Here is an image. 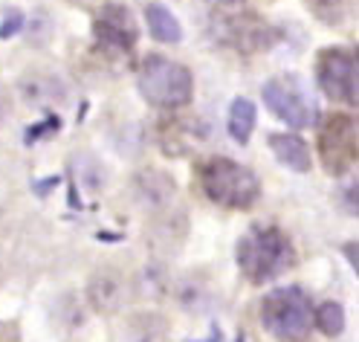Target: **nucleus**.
<instances>
[{"label":"nucleus","instance_id":"nucleus-1","mask_svg":"<svg viewBox=\"0 0 359 342\" xmlns=\"http://www.w3.org/2000/svg\"><path fill=\"white\" fill-rule=\"evenodd\" d=\"M235 261L250 284H266L284 276L287 270H293L299 256L290 235L281 232L278 226H252L238 241Z\"/></svg>","mask_w":359,"mask_h":342},{"label":"nucleus","instance_id":"nucleus-2","mask_svg":"<svg viewBox=\"0 0 359 342\" xmlns=\"http://www.w3.org/2000/svg\"><path fill=\"white\" fill-rule=\"evenodd\" d=\"M197 186L209 203L220 209L246 212L261 197V180L252 169H246L229 157H209L197 166Z\"/></svg>","mask_w":359,"mask_h":342},{"label":"nucleus","instance_id":"nucleus-3","mask_svg":"<svg viewBox=\"0 0 359 342\" xmlns=\"http://www.w3.org/2000/svg\"><path fill=\"white\" fill-rule=\"evenodd\" d=\"M140 93L154 107H186L194 96V76L186 64L165 55H148L140 67Z\"/></svg>","mask_w":359,"mask_h":342},{"label":"nucleus","instance_id":"nucleus-4","mask_svg":"<svg viewBox=\"0 0 359 342\" xmlns=\"http://www.w3.org/2000/svg\"><path fill=\"white\" fill-rule=\"evenodd\" d=\"M261 325L276 339H302L313 328V305L310 296L299 287H276L261 299Z\"/></svg>","mask_w":359,"mask_h":342},{"label":"nucleus","instance_id":"nucleus-5","mask_svg":"<svg viewBox=\"0 0 359 342\" xmlns=\"http://www.w3.org/2000/svg\"><path fill=\"white\" fill-rule=\"evenodd\" d=\"M316 148H319V159L327 174L342 177L356 166V122L348 113H330L325 117V122L319 125L316 133Z\"/></svg>","mask_w":359,"mask_h":342},{"label":"nucleus","instance_id":"nucleus-6","mask_svg":"<svg viewBox=\"0 0 359 342\" xmlns=\"http://www.w3.org/2000/svg\"><path fill=\"white\" fill-rule=\"evenodd\" d=\"M316 81L333 102L356 105V58L345 47H327L316 58Z\"/></svg>","mask_w":359,"mask_h":342},{"label":"nucleus","instance_id":"nucleus-7","mask_svg":"<svg viewBox=\"0 0 359 342\" xmlns=\"http://www.w3.org/2000/svg\"><path fill=\"white\" fill-rule=\"evenodd\" d=\"M261 96H264V105L290 128H310L313 119H316V107H313V102L307 99V93L293 76L269 79L261 90Z\"/></svg>","mask_w":359,"mask_h":342},{"label":"nucleus","instance_id":"nucleus-8","mask_svg":"<svg viewBox=\"0 0 359 342\" xmlns=\"http://www.w3.org/2000/svg\"><path fill=\"white\" fill-rule=\"evenodd\" d=\"M217 38L241 55H255L261 50L273 47L278 41V32L269 27L264 18L250 15V12H238V15L223 18L217 24Z\"/></svg>","mask_w":359,"mask_h":342},{"label":"nucleus","instance_id":"nucleus-9","mask_svg":"<svg viewBox=\"0 0 359 342\" xmlns=\"http://www.w3.org/2000/svg\"><path fill=\"white\" fill-rule=\"evenodd\" d=\"M18 93L29 107H55L67 102V87L55 73L29 70L18 79Z\"/></svg>","mask_w":359,"mask_h":342},{"label":"nucleus","instance_id":"nucleus-10","mask_svg":"<svg viewBox=\"0 0 359 342\" xmlns=\"http://www.w3.org/2000/svg\"><path fill=\"white\" fill-rule=\"evenodd\" d=\"M125 296H128V282L114 267L96 270L87 282V299L99 313H116L125 305Z\"/></svg>","mask_w":359,"mask_h":342},{"label":"nucleus","instance_id":"nucleus-11","mask_svg":"<svg viewBox=\"0 0 359 342\" xmlns=\"http://www.w3.org/2000/svg\"><path fill=\"white\" fill-rule=\"evenodd\" d=\"M93 29H96L99 41L110 44V47H116V50H130L133 44H137V38H140L137 24H133L128 6H104L96 15Z\"/></svg>","mask_w":359,"mask_h":342},{"label":"nucleus","instance_id":"nucleus-12","mask_svg":"<svg viewBox=\"0 0 359 342\" xmlns=\"http://www.w3.org/2000/svg\"><path fill=\"white\" fill-rule=\"evenodd\" d=\"M133 195H137V200L145 209L160 212V209L171 206V200L177 195V183L163 169H142L133 177Z\"/></svg>","mask_w":359,"mask_h":342},{"label":"nucleus","instance_id":"nucleus-13","mask_svg":"<svg viewBox=\"0 0 359 342\" xmlns=\"http://www.w3.org/2000/svg\"><path fill=\"white\" fill-rule=\"evenodd\" d=\"M269 148H273L276 159L281 166H287L296 174H307L310 171V145L296 133H269Z\"/></svg>","mask_w":359,"mask_h":342},{"label":"nucleus","instance_id":"nucleus-14","mask_svg":"<svg viewBox=\"0 0 359 342\" xmlns=\"http://www.w3.org/2000/svg\"><path fill=\"white\" fill-rule=\"evenodd\" d=\"M145 20H148V32L160 44H180V38H183L180 20L163 4H148L145 6Z\"/></svg>","mask_w":359,"mask_h":342},{"label":"nucleus","instance_id":"nucleus-15","mask_svg":"<svg viewBox=\"0 0 359 342\" xmlns=\"http://www.w3.org/2000/svg\"><path fill=\"white\" fill-rule=\"evenodd\" d=\"M255 122H258V110L250 99H235L232 107H229V136L235 143L246 145L250 143V136L255 131Z\"/></svg>","mask_w":359,"mask_h":342},{"label":"nucleus","instance_id":"nucleus-16","mask_svg":"<svg viewBox=\"0 0 359 342\" xmlns=\"http://www.w3.org/2000/svg\"><path fill=\"white\" fill-rule=\"evenodd\" d=\"M313 325L325 336H339L345 331V310L339 302H325L313 310Z\"/></svg>","mask_w":359,"mask_h":342},{"label":"nucleus","instance_id":"nucleus-17","mask_svg":"<svg viewBox=\"0 0 359 342\" xmlns=\"http://www.w3.org/2000/svg\"><path fill=\"white\" fill-rule=\"evenodd\" d=\"M304 4L313 12V18L322 20L325 27H339L351 9V0H304Z\"/></svg>","mask_w":359,"mask_h":342},{"label":"nucleus","instance_id":"nucleus-18","mask_svg":"<svg viewBox=\"0 0 359 342\" xmlns=\"http://www.w3.org/2000/svg\"><path fill=\"white\" fill-rule=\"evenodd\" d=\"M20 24H24V18H20L18 12H12V18H6V20H4V27H0V35H4V38L15 35V29H18Z\"/></svg>","mask_w":359,"mask_h":342},{"label":"nucleus","instance_id":"nucleus-19","mask_svg":"<svg viewBox=\"0 0 359 342\" xmlns=\"http://www.w3.org/2000/svg\"><path fill=\"white\" fill-rule=\"evenodd\" d=\"M206 4H212V6H241L243 0H206Z\"/></svg>","mask_w":359,"mask_h":342},{"label":"nucleus","instance_id":"nucleus-20","mask_svg":"<svg viewBox=\"0 0 359 342\" xmlns=\"http://www.w3.org/2000/svg\"><path fill=\"white\" fill-rule=\"evenodd\" d=\"M6 110H9V107H6V99H4V96H0V122H4V119H6Z\"/></svg>","mask_w":359,"mask_h":342}]
</instances>
